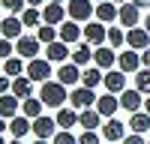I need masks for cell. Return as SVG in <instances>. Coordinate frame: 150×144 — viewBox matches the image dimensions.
I'll use <instances>...</instances> for the list:
<instances>
[{
	"label": "cell",
	"mask_w": 150,
	"mask_h": 144,
	"mask_svg": "<svg viewBox=\"0 0 150 144\" xmlns=\"http://www.w3.org/2000/svg\"><path fill=\"white\" fill-rule=\"evenodd\" d=\"M39 99H42L48 108H63V102L69 99V96H66V84H60L57 78H54V81H51V78L42 81V96H39Z\"/></svg>",
	"instance_id": "1"
},
{
	"label": "cell",
	"mask_w": 150,
	"mask_h": 144,
	"mask_svg": "<svg viewBox=\"0 0 150 144\" xmlns=\"http://www.w3.org/2000/svg\"><path fill=\"white\" fill-rule=\"evenodd\" d=\"M96 99L99 96L93 93V87H72V93H69V102H72V108L75 111H84V108H93L96 105Z\"/></svg>",
	"instance_id": "2"
},
{
	"label": "cell",
	"mask_w": 150,
	"mask_h": 144,
	"mask_svg": "<svg viewBox=\"0 0 150 144\" xmlns=\"http://www.w3.org/2000/svg\"><path fill=\"white\" fill-rule=\"evenodd\" d=\"M66 12L69 18L75 21H90V15H96V3H90V0H66Z\"/></svg>",
	"instance_id": "3"
},
{
	"label": "cell",
	"mask_w": 150,
	"mask_h": 144,
	"mask_svg": "<svg viewBox=\"0 0 150 144\" xmlns=\"http://www.w3.org/2000/svg\"><path fill=\"white\" fill-rule=\"evenodd\" d=\"M60 84H66V87H75V84H81V66L75 63V60H66V63H60V69L54 72Z\"/></svg>",
	"instance_id": "4"
},
{
	"label": "cell",
	"mask_w": 150,
	"mask_h": 144,
	"mask_svg": "<svg viewBox=\"0 0 150 144\" xmlns=\"http://www.w3.org/2000/svg\"><path fill=\"white\" fill-rule=\"evenodd\" d=\"M39 36H18L15 39V54H21L24 60H33V57H39Z\"/></svg>",
	"instance_id": "5"
},
{
	"label": "cell",
	"mask_w": 150,
	"mask_h": 144,
	"mask_svg": "<svg viewBox=\"0 0 150 144\" xmlns=\"http://www.w3.org/2000/svg\"><path fill=\"white\" fill-rule=\"evenodd\" d=\"M27 75L33 78V81H48L51 78V60L48 57H33V60H27Z\"/></svg>",
	"instance_id": "6"
},
{
	"label": "cell",
	"mask_w": 150,
	"mask_h": 144,
	"mask_svg": "<svg viewBox=\"0 0 150 144\" xmlns=\"http://www.w3.org/2000/svg\"><path fill=\"white\" fill-rule=\"evenodd\" d=\"M66 3H54V0H48V3L42 6V21L45 24H54V27H60V24L66 21Z\"/></svg>",
	"instance_id": "7"
},
{
	"label": "cell",
	"mask_w": 150,
	"mask_h": 144,
	"mask_svg": "<svg viewBox=\"0 0 150 144\" xmlns=\"http://www.w3.org/2000/svg\"><path fill=\"white\" fill-rule=\"evenodd\" d=\"M84 39L90 42L93 48H99V45H105V39H108V30H105V24L102 21H87V27H84Z\"/></svg>",
	"instance_id": "8"
},
{
	"label": "cell",
	"mask_w": 150,
	"mask_h": 144,
	"mask_svg": "<svg viewBox=\"0 0 150 144\" xmlns=\"http://www.w3.org/2000/svg\"><path fill=\"white\" fill-rule=\"evenodd\" d=\"M126 45L129 48H135V51H144V48H150V30L147 27H129V33H126Z\"/></svg>",
	"instance_id": "9"
},
{
	"label": "cell",
	"mask_w": 150,
	"mask_h": 144,
	"mask_svg": "<svg viewBox=\"0 0 150 144\" xmlns=\"http://www.w3.org/2000/svg\"><path fill=\"white\" fill-rule=\"evenodd\" d=\"M102 138H105V141H111V144H117V141L126 138V126H123L117 117H108L105 123H102Z\"/></svg>",
	"instance_id": "10"
},
{
	"label": "cell",
	"mask_w": 150,
	"mask_h": 144,
	"mask_svg": "<svg viewBox=\"0 0 150 144\" xmlns=\"http://www.w3.org/2000/svg\"><path fill=\"white\" fill-rule=\"evenodd\" d=\"M57 33H60V39H63L66 45H75V42H81L84 27H78V21H75V18H69V21H63V24L57 27Z\"/></svg>",
	"instance_id": "11"
},
{
	"label": "cell",
	"mask_w": 150,
	"mask_h": 144,
	"mask_svg": "<svg viewBox=\"0 0 150 144\" xmlns=\"http://www.w3.org/2000/svg\"><path fill=\"white\" fill-rule=\"evenodd\" d=\"M57 120H51V117H45V114H39V117H36L33 120V135L36 138H54L57 135Z\"/></svg>",
	"instance_id": "12"
},
{
	"label": "cell",
	"mask_w": 150,
	"mask_h": 144,
	"mask_svg": "<svg viewBox=\"0 0 150 144\" xmlns=\"http://www.w3.org/2000/svg\"><path fill=\"white\" fill-rule=\"evenodd\" d=\"M102 84H105L108 93H123V90H126V72H123V69H108Z\"/></svg>",
	"instance_id": "13"
},
{
	"label": "cell",
	"mask_w": 150,
	"mask_h": 144,
	"mask_svg": "<svg viewBox=\"0 0 150 144\" xmlns=\"http://www.w3.org/2000/svg\"><path fill=\"white\" fill-rule=\"evenodd\" d=\"M69 54H72V51H69V45H66L63 39H54V42L45 45V57L51 60V63H66Z\"/></svg>",
	"instance_id": "14"
},
{
	"label": "cell",
	"mask_w": 150,
	"mask_h": 144,
	"mask_svg": "<svg viewBox=\"0 0 150 144\" xmlns=\"http://www.w3.org/2000/svg\"><path fill=\"white\" fill-rule=\"evenodd\" d=\"M93 63L99 66V69H114V63H117V54H114V48H105V45H99V48H93Z\"/></svg>",
	"instance_id": "15"
},
{
	"label": "cell",
	"mask_w": 150,
	"mask_h": 144,
	"mask_svg": "<svg viewBox=\"0 0 150 144\" xmlns=\"http://www.w3.org/2000/svg\"><path fill=\"white\" fill-rule=\"evenodd\" d=\"M141 96H144V93H141L138 87H132V90L126 87V90L120 93V108H126V111H141V105H144Z\"/></svg>",
	"instance_id": "16"
},
{
	"label": "cell",
	"mask_w": 150,
	"mask_h": 144,
	"mask_svg": "<svg viewBox=\"0 0 150 144\" xmlns=\"http://www.w3.org/2000/svg\"><path fill=\"white\" fill-rule=\"evenodd\" d=\"M33 78L27 75V72H24V75H15L12 78V93L18 96V99H27V96H33Z\"/></svg>",
	"instance_id": "17"
},
{
	"label": "cell",
	"mask_w": 150,
	"mask_h": 144,
	"mask_svg": "<svg viewBox=\"0 0 150 144\" xmlns=\"http://www.w3.org/2000/svg\"><path fill=\"white\" fill-rule=\"evenodd\" d=\"M138 63H141V54L135 51V48H129V51H120V54H117V66L126 72V75H129V72H138Z\"/></svg>",
	"instance_id": "18"
},
{
	"label": "cell",
	"mask_w": 150,
	"mask_h": 144,
	"mask_svg": "<svg viewBox=\"0 0 150 144\" xmlns=\"http://www.w3.org/2000/svg\"><path fill=\"white\" fill-rule=\"evenodd\" d=\"M117 108H120V99H114V93H105V96H99V99H96V111L102 114L105 120H108V117H114V114H117Z\"/></svg>",
	"instance_id": "19"
},
{
	"label": "cell",
	"mask_w": 150,
	"mask_h": 144,
	"mask_svg": "<svg viewBox=\"0 0 150 144\" xmlns=\"http://www.w3.org/2000/svg\"><path fill=\"white\" fill-rule=\"evenodd\" d=\"M21 30H24L21 15H9V18H3V30H0V36H6V39H18Z\"/></svg>",
	"instance_id": "20"
},
{
	"label": "cell",
	"mask_w": 150,
	"mask_h": 144,
	"mask_svg": "<svg viewBox=\"0 0 150 144\" xmlns=\"http://www.w3.org/2000/svg\"><path fill=\"white\" fill-rule=\"evenodd\" d=\"M15 114H18V96L9 90V93H3V96H0V117L12 120Z\"/></svg>",
	"instance_id": "21"
},
{
	"label": "cell",
	"mask_w": 150,
	"mask_h": 144,
	"mask_svg": "<svg viewBox=\"0 0 150 144\" xmlns=\"http://www.w3.org/2000/svg\"><path fill=\"white\" fill-rule=\"evenodd\" d=\"M9 132H12V138H24L27 132H33V120L30 117H12L9 120Z\"/></svg>",
	"instance_id": "22"
},
{
	"label": "cell",
	"mask_w": 150,
	"mask_h": 144,
	"mask_svg": "<svg viewBox=\"0 0 150 144\" xmlns=\"http://www.w3.org/2000/svg\"><path fill=\"white\" fill-rule=\"evenodd\" d=\"M3 72H6L9 78L24 75V72H27V63H24V57H21V54H12V57H6V60H3Z\"/></svg>",
	"instance_id": "23"
},
{
	"label": "cell",
	"mask_w": 150,
	"mask_h": 144,
	"mask_svg": "<svg viewBox=\"0 0 150 144\" xmlns=\"http://www.w3.org/2000/svg\"><path fill=\"white\" fill-rule=\"evenodd\" d=\"M90 42H75V48H72V60H75V63H78V66H87V63H90V60H93V51H90Z\"/></svg>",
	"instance_id": "24"
},
{
	"label": "cell",
	"mask_w": 150,
	"mask_h": 144,
	"mask_svg": "<svg viewBox=\"0 0 150 144\" xmlns=\"http://www.w3.org/2000/svg\"><path fill=\"white\" fill-rule=\"evenodd\" d=\"M138 9H141L138 3H123L120 6V15L117 18H120L123 27H135V24H138Z\"/></svg>",
	"instance_id": "25"
},
{
	"label": "cell",
	"mask_w": 150,
	"mask_h": 144,
	"mask_svg": "<svg viewBox=\"0 0 150 144\" xmlns=\"http://www.w3.org/2000/svg\"><path fill=\"white\" fill-rule=\"evenodd\" d=\"M102 78H105V69H99V66H87V69H81V84H84V87H99V84H102Z\"/></svg>",
	"instance_id": "26"
},
{
	"label": "cell",
	"mask_w": 150,
	"mask_h": 144,
	"mask_svg": "<svg viewBox=\"0 0 150 144\" xmlns=\"http://www.w3.org/2000/svg\"><path fill=\"white\" fill-rule=\"evenodd\" d=\"M78 123L84 129H99L102 126V114H99L96 108H84V111H78Z\"/></svg>",
	"instance_id": "27"
},
{
	"label": "cell",
	"mask_w": 150,
	"mask_h": 144,
	"mask_svg": "<svg viewBox=\"0 0 150 144\" xmlns=\"http://www.w3.org/2000/svg\"><path fill=\"white\" fill-rule=\"evenodd\" d=\"M57 126L60 129H72L75 123H78V111H75V108H57Z\"/></svg>",
	"instance_id": "28"
},
{
	"label": "cell",
	"mask_w": 150,
	"mask_h": 144,
	"mask_svg": "<svg viewBox=\"0 0 150 144\" xmlns=\"http://www.w3.org/2000/svg\"><path fill=\"white\" fill-rule=\"evenodd\" d=\"M117 15H120V9H117L114 3H105V0H102V3H96V18L102 21V24H111Z\"/></svg>",
	"instance_id": "29"
},
{
	"label": "cell",
	"mask_w": 150,
	"mask_h": 144,
	"mask_svg": "<svg viewBox=\"0 0 150 144\" xmlns=\"http://www.w3.org/2000/svg\"><path fill=\"white\" fill-rule=\"evenodd\" d=\"M129 129L144 135V132L150 129V114H147V111H132V117H129Z\"/></svg>",
	"instance_id": "30"
},
{
	"label": "cell",
	"mask_w": 150,
	"mask_h": 144,
	"mask_svg": "<svg viewBox=\"0 0 150 144\" xmlns=\"http://www.w3.org/2000/svg\"><path fill=\"white\" fill-rule=\"evenodd\" d=\"M42 99H36V96H27V99H24V117H30V120H36L42 114Z\"/></svg>",
	"instance_id": "31"
},
{
	"label": "cell",
	"mask_w": 150,
	"mask_h": 144,
	"mask_svg": "<svg viewBox=\"0 0 150 144\" xmlns=\"http://www.w3.org/2000/svg\"><path fill=\"white\" fill-rule=\"evenodd\" d=\"M36 36H39V42L42 45H48V42H54V39H60V33H57V27L54 24H39V30H36Z\"/></svg>",
	"instance_id": "32"
},
{
	"label": "cell",
	"mask_w": 150,
	"mask_h": 144,
	"mask_svg": "<svg viewBox=\"0 0 150 144\" xmlns=\"http://www.w3.org/2000/svg\"><path fill=\"white\" fill-rule=\"evenodd\" d=\"M21 21H24V27H39V24H42V12L36 6H27L21 12Z\"/></svg>",
	"instance_id": "33"
},
{
	"label": "cell",
	"mask_w": 150,
	"mask_h": 144,
	"mask_svg": "<svg viewBox=\"0 0 150 144\" xmlns=\"http://www.w3.org/2000/svg\"><path fill=\"white\" fill-rule=\"evenodd\" d=\"M135 87H138L141 93H147V96H150V66H144V69L135 72Z\"/></svg>",
	"instance_id": "34"
},
{
	"label": "cell",
	"mask_w": 150,
	"mask_h": 144,
	"mask_svg": "<svg viewBox=\"0 0 150 144\" xmlns=\"http://www.w3.org/2000/svg\"><path fill=\"white\" fill-rule=\"evenodd\" d=\"M123 42H126V33H123L120 27H108V45L111 48H120Z\"/></svg>",
	"instance_id": "35"
},
{
	"label": "cell",
	"mask_w": 150,
	"mask_h": 144,
	"mask_svg": "<svg viewBox=\"0 0 150 144\" xmlns=\"http://www.w3.org/2000/svg\"><path fill=\"white\" fill-rule=\"evenodd\" d=\"M51 144H78V138H75L69 129H57V135L51 138Z\"/></svg>",
	"instance_id": "36"
},
{
	"label": "cell",
	"mask_w": 150,
	"mask_h": 144,
	"mask_svg": "<svg viewBox=\"0 0 150 144\" xmlns=\"http://www.w3.org/2000/svg\"><path fill=\"white\" fill-rule=\"evenodd\" d=\"M78 144H102V138H99L96 129H84L81 135H78Z\"/></svg>",
	"instance_id": "37"
},
{
	"label": "cell",
	"mask_w": 150,
	"mask_h": 144,
	"mask_svg": "<svg viewBox=\"0 0 150 144\" xmlns=\"http://www.w3.org/2000/svg\"><path fill=\"white\" fill-rule=\"evenodd\" d=\"M3 6L12 12V15H21V12L27 9V0H3Z\"/></svg>",
	"instance_id": "38"
},
{
	"label": "cell",
	"mask_w": 150,
	"mask_h": 144,
	"mask_svg": "<svg viewBox=\"0 0 150 144\" xmlns=\"http://www.w3.org/2000/svg\"><path fill=\"white\" fill-rule=\"evenodd\" d=\"M15 54V45H12V39H6V36H0V60H6Z\"/></svg>",
	"instance_id": "39"
},
{
	"label": "cell",
	"mask_w": 150,
	"mask_h": 144,
	"mask_svg": "<svg viewBox=\"0 0 150 144\" xmlns=\"http://www.w3.org/2000/svg\"><path fill=\"white\" fill-rule=\"evenodd\" d=\"M120 144H147V141L141 138V132H129V135H126V138H123Z\"/></svg>",
	"instance_id": "40"
},
{
	"label": "cell",
	"mask_w": 150,
	"mask_h": 144,
	"mask_svg": "<svg viewBox=\"0 0 150 144\" xmlns=\"http://www.w3.org/2000/svg\"><path fill=\"white\" fill-rule=\"evenodd\" d=\"M9 90H12V78H9V75H0V96L9 93Z\"/></svg>",
	"instance_id": "41"
},
{
	"label": "cell",
	"mask_w": 150,
	"mask_h": 144,
	"mask_svg": "<svg viewBox=\"0 0 150 144\" xmlns=\"http://www.w3.org/2000/svg\"><path fill=\"white\" fill-rule=\"evenodd\" d=\"M141 66H150V48H144V51H141Z\"/></svg>",
	"instance_id": "42"
},
{
	"label": "cell",
	"mask_w": 150,
	"mask_h": 144,
	"mask_svg": "<svg viewBox=\"0 0 150 144\" xmlns=\"http://www.w3.org/2000/svg\"><path fill=\"white\" fill-rule=\"evenodd\" d=\"M45 0H27V6H42Z\"/></svg>",
	"instance_id": "43"
},
{
	"label": "cell",
	"mask_w": 150,
	"mask_h": 144,
	"mask_svg": "<svg viewBox=\"0 0 150 144\" xmlns=\"http://www.w3.org/2000/svg\"><path fill=\"white\" fill-rule=\"evenodd\" d=\"M132 3H138V6L144 9V6H150V0H132Z\"/></svg>",
	"instance_id": "44"
},
{
	"label": "cell",
	"mask_w": 150,
	"mask_h": 144,
	"mask_svg": "<svg viewBox=\"0 0 150 144\" xmlns=\"http://www.w3.org/2000/svg\"><path fill=\"white\" fill-rule=\"evenodd\" d=\"M33 144H51V138H36Z\"/></svg>",
	"instance_id": "45"
},
{
	"label": "cell",
	"mask_w": 150,
	"mask_h": 144,
	"mask_svg": "<svg viewBox=\"0 0 150 144\" xmlns=\"http://www.w3.org/2000/svg\"><path fill=\"white\" fill-rule=\"evenodd\" d=\"M6 126H9V123H6V117H0V132H3Z\"/></svg>",
	"instance_id": "46"
},
{
	"label": "cell",
	"mask_w": 150,
	"mask_h": 144,
	"mask_svg": "<svg viewBox=\"0 0 150 144\" xmlns=\"http://www.w3.org/2000/svg\"><path fill=\"white\" fill-rule=\"evenodd\" d=\"M144 111L150 114V96H147V99H144Z\"/></svg>",
	"instance_id": "47"
},
{
	"label": "cell",
	"mask_w": 150,
	"mask_h": 144,
	"mask_svg": "<svg viewBox=\"0 0 150 144\" xmlns=\"http://www.w3.org/2000/svg\"><path fill=\"white\" fill-rule=\"evenodd\" d=\"M9 144H24V141H21V138H12V141H9Z\"/></svg>",
	"instance_id": "48"
},
{
	"label": "cell",
	"mask_w": 150,
	"mask_h": 144,
	"mask_svg": "<svg viewBox=\"0 0 150 144\" xmlns=\"http://www.w3.org/2000/svg\"><path fill=\"white\" fill-rule=\"evenodd\" d=\"M144 27H147V30H150V15H147V18H144Z\"/></svg>",
	"instance_id": "49"
},
{
	"label": "cell",
	"mask_w": 150,
	"mask_h": 144,
	"mask_svg": "<svg viewBox=\"0 0 150 144\" xmlns=\"http://www.w3.org/2000/svg\"><path fill=\"white\" fill-rule=\"evenodd\" d=\"M0 144H6V141H3V132H0Z\"/></svg>",
	"instance_id": "50"
},
{
	"label": "cell",
	"mask_w": 150,
	"mask_h": 144,
	"mask_svg": "<svg viewBox=\"0 0 150 144\" xmlns=\"http://www.w3.org/2000/svg\"><path fill=\"white\" fill-rule=\"evenodd\" d=\"M54 3H66V0H54Z\"/></svg>",
	"instance_id": "51"
},
{
	"label": "cell",
	"mask_w": 150,
	"mask_h": 144,
	"mask_svg": "<svg viewBox=\"0 0 150 144\" xmlns=\"http://www.w3.org/2000/svg\"><path fill=\"white\" fill-rule=\"evenodd\" d=\"M114 3H126V0H114Z\"/></svg>",
	"instance_id": "52"
},
{
	"label": "cell",
	"mask_w": 150,
	"mask_h": 144,
	"mask_svg": "<svg viewBox=\"0 0 150 144\" xmlns=\"http://www.w3.org/2000/svg\"><path fill=\"white\" fill-rule=\"evenodd\" d=\"M93 3H102V0H93Z\"/></svg>",
	"instance_id": "53"
},
{
	"label": "cell",
	"mask_w": 150,
	"mask_h": 144,
	"mask_svg": "<svg viewBox=\"0 0 150 144\" xmlns=\"http://www.w3.org/2000/svg\"><path fill=\"white\" fill-rule=\"evenodd\" d=\"M0 30H3V21H0Z\"/></svg>",
	"instance_id": "54"
},
{
	"label": "cell",
	"mask_w": 150,
	"mask_h": 144,
	"mask_svg": "<svg viewBox=\"0 0 150 144\" xmlns=\"http://www.w3.org/2000/svg\"><path fill=\"white\" fill-rule=\"evenodd\" d=\"M0 69H3V60H0Z\"/></svg>",
	"instance_id": "55"
},
{
	"label": "cell",
	"mask_w": 150,
	"mask_h": 144,
	"mask_svg": "<svg viewBox=\"0 0 150 144\" xmlns=\"http://www.w3.org/2000/svg\"><path fill=\"white\" fill-rule=\"evenodd\" d=\"M0 6H3V0H0Z\"/></svg>",
	"instance_id": "56"
},
{
	"label": "cell",
	"mask_w": 150,
	"mask_h": 144,
	"mask_svg": "<svg viewBox=\"0 0 150 144\" xmlns=\"http://www.w3.org/2000/svg\"><path fill=\"white\" fill-rule=\"evenodd\" d=\"M147 144H150V141H147Z\"/></svg>",
	"instance_id": "57"
},
{
	"label": "cell",
	"mask_w": 150,
	"mask_h": 144,
	"mask_svg": "<svg viewBox=\"0 0 150 144\" xmlns=\"http://www.w3.org/2000/svg\"><path fill=\"white\" fill-rule=\"evenodd\" d=\"M108 144H111V141H108Z\"/></svg>",
	"instance_id": "58"
}]
</instances>
